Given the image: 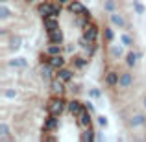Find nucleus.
<instances>
[{"mask_svg": "<svg viewBox=\"0 0 146 142\" xmlns=\"http://www.w3.org/2000/svg\"><path fill=\"white\" fill-rule=\"evenodd\" d=\"M48 109H50V114H57V116H59V113L63 111V102H61L59 98H54L52 102H50Z\"/></svg>", "mask_w": 146, "mask_h": 142, "instance_id": "f257e3e1", "label": "nucleus"}]
</instances>
